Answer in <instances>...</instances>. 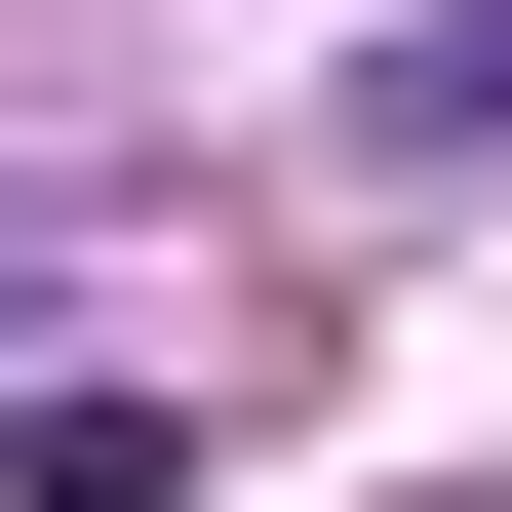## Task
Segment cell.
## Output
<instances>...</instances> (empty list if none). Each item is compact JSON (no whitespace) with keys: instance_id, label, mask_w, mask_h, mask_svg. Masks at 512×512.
<instances>
[{"instance_id":"1","label":"cell","mask_w":512,"mask_h":512,"mask_svg":"<svg viewBox=\"0 0 512 512\" xmlns=\"http://www.w3.org/2000/svg\"><path fill=\"white\" fill-rule=\"evenodd\" d=\"M0 512H197V394H119V355L0 394Z\"/></svg>"},{"instance_id":"2","label":"cell","mask_w":512,"mask_h":512,"mask_svg":"<svg viewBox=\"0 0 512 512\" xmlns=\"http://www.w3.org/2000/svg\"><path fill=\"white\" fill-rule=\"evenodd\" d=\"M355 158H394V197H473V158H512V0H473V40H394V79H355Z\"/></svg>"},{"instance_id":"3","label":"cell","mask_w":512,"mask_h":512,"mask_svg":"<svg viewBox=\"0 0 512 512\" xmlns=\"http://www.w3.org/2000/svg\"><path fill=\"white\" fill-rule=\"evenodd\" d=\"M0 316H40V197H0Z\"/></svg>"}]
</instances>
